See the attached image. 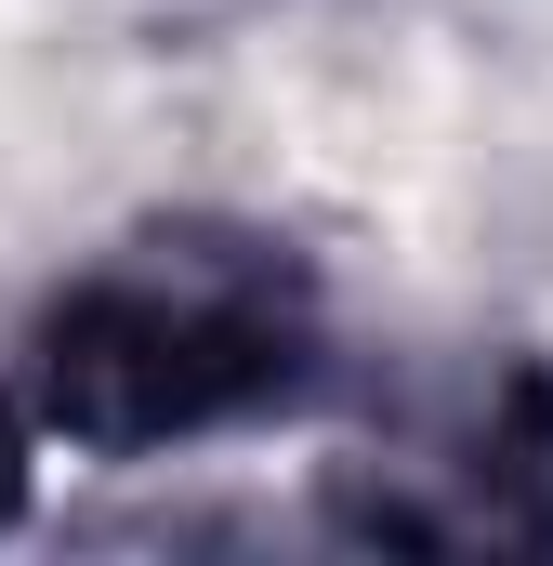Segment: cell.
I'll use <instances>...</instances> for the list:
<instances>
[{
	"label": "cell",
	"mask_w": 553,
	"mask_h": 566,
	"mask_svg": "<svg viewBox=\"0 0 553 566\" xmlns=\"http://www.w3.org/2000/svg\"><path fill=\"white\" fill-rule=\"evenodd\" d=\"M40 501V422H27V382L0 369V527H27Z\"/></svg>",
	"instance_id": "3"
},
{
	"label": "cell",
	"mask_w": 553,
	"mask_h": 566,
	"mask_svg": "<svg viewBox=\"0 0 553 566\" xmlns=\"http://www.w3.org/2000/svg\"><path fill=\"white\" fill-rule=\"evenodd\" d=\"M330 369H343L330 277L303 238L251 211H158L106 238L40 290L13 356L40 448H93V461H171L211 434L303 422Z\"/></svg>",
	"instance_id": "1"
},
{
	"label": "cell",
	"mask_w": 553,
	"mask_h": 566,
	"mask_svg": "<svg viewBox=\"0 0 553 566\" xmlns=\"http://www.w3.org/2000/svg\"><path fill=\"white\" fill-rule=\"evenodd\" d=\"M330 527L383 554H553V356H501L421 434L330 461Z\"/></svg>",
	"instance_id": "2"
}]
</instances>
